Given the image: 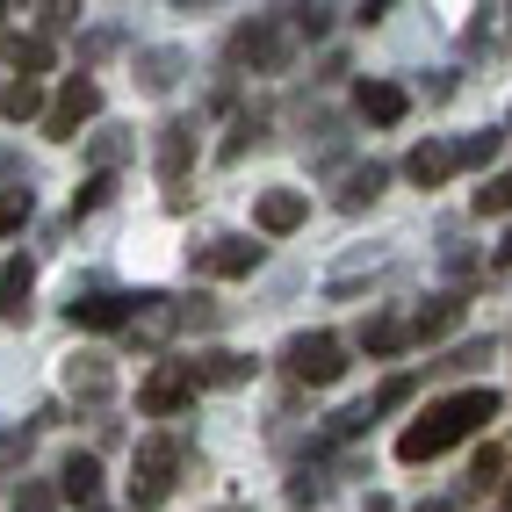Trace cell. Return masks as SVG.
<instances>
[{
    "label": "cell",
    "mask_w": 512,
    "mask_h": 512,
    "mask_svg": "<svg viewBox=\"0 0 512 512\" xmlns=\"http://www.w3.org/2000/svg\"><path fill=\"white\" fill-rule=\"evenodd\" d=\"M145 311V296H116V289H94V296H73V325H87V332H116V325H130Z\"/></svg>",
    "instance_id": "8"
},
{
    "label": "cell",
    "mask_w": 512,
    "mask_h": 512,
    "mask_svg": "<svg viewBox=\"0 0 512 512\" xmlns=\"http://www.w3.org/2000/svg\"><path fill=\"white\" fill-rule=\"evenodd\" d=\"M22 217H29V188L0 195V238H8V231H22Z\"/></svg>",
    "instance_id": "28"
},
{
    "label": "cell",
    "mask_w": 512,
    "mask_h": 512,
    "mask_svg": "<svg viewBox=\"0 0 512 512\" xmlns=\"http://www.w3.org/2000/svg\"><path fill=\"white\" fill-rule=\"evenodd\" d=\"M181 73H188L181 51H166V44H159V51H138V87H145V94H166Z\"/></svg>",
    "instance_id": "15"
},
{
    "label": "cell",
    "mask_w": 512,
    "mask_h": 512,
    "mask_svg": "<svg viewBox=\"0 0 512 512\" xmlns=\"http://www.w3.org/2000/svg\"><path fill=\"white\" fill-rule=\"evenodd\" d=\"M87 159L109 174V166H123L130 159V130H94V145H87Z\"/></svg>",
    "instance_id": "21"
},
{
    "label": "cell",
    "mask_w": 512,
    "mask_h": 512,
    "mask_svg": "<svg viewBox=\"0 0 512 512\" xmlns=\"http://www.w3.org/2000/svg\"><path fill=\"white\" fill-rule=\"evenodd\" d=\"M29 289H37V267H29V260H8V267H0V318H8V325L29 318Z\"/></svg>",
    "instance_id": "12"
},
{
    "label": "cell",
    "mask_w": 512,
    "mask_h": 512,
    "mask_svg": "<svg viewBox=\"0 0 512 512\" xmlns=\"http://www.w3.org/2000/svg\"><path fill=\"white\" fill-rule=\"evenodd\" d=\"M253 267H260V246L246 231H224L210 246H195V275H210V282H238V275H253Z\"/></svg>",
    "instance_id": "5"
},
{
    "label": "cell",
    "mask_w": 512,
    "mask_h": 512,
    "mask_svg": "<svg viewBox=\"0 0 512 512\" xmlns=\"http://www.w3.org/2000/svg\"><path fill=\"white\" fill-rule=\"evenodd\" d=\"M109 188H116L109 174H94L87 188H73V217H87V210H101V202H109Z\"/></svg>",
    "instance_id": "26"
},
{
    "label": "cell",
    "mask_w": 512,
    "mask_h": 512,
    "mask_svg": "<svg viewBox=\"0 0 512 512\" xmlns=\"http://www.w3.org/2000/svg\"><path fill=\"white\" fill-rule=\"evenodd\" d=\"M94 491H101V462H94V455H65V462H58V498L94 505Z\"/></svg>",
    "instance_id": "13"
},
{
    "label": "cell",
    "mask_w": 512,
    "mask_h": 512,
    "mask_svg": "<svg viewBox=\"0 0 512 512\" xmlns=\"http://www.w3.org/2000/svg\"><path fill=\"white\" fill-rule=\"evenodd\" d=\"M383 166H354V174H347V188H339V210H361V202H375V195H383Z\"/></svg>",
    "instance_id": "18"
},
{
    "label": "cell",
    "mask_w": 512,
    "mask_h": 512,
    "mask_svg": "<svg viewBox=\"0 0 512 512\" xmlns=\"http://www.w3.org/2000/svg\"><path fill=\"white\" fill-rule=\"evenodd\" d=\"M462 325V296H433V311L412 318V339H440V332H455Z\"/></svg>",
    "instance_id": "17"
},
{
    "label": "cell",
    "mask_w": 512,
    "mask_h": 512,
    "mask_svg": "<svg viewBox=\"0 0 512 512\" xmlns=\"http://www.w3.org/2000/svg\"><path fill=\"white\" fill-rule=\"evenodd\" d=\"M332 29V8H296V37H325Z\"/></svg>",
    "instance_id": "29"
},
{
    "label": "cell",
    "mask_w": 512,
    "mask_h": 512,
    "mask_svg": "<svg viewBox=\"0 0 512 512\" xmlns=\"http://www.w3.org/2000/svg\"><path fill=\"white\" fill-rule=\"evenodd\" d=\"M455 166H462V152H455V145H440V138H426V145H412V159H404V174H412L419 188H440V181L455 174Z\"/></svg>",
    "instance_id": "10"
},
{
    "label": "cell",
    "mask_w": 512,
    "mask_h": 512,
    "mask_svg": "<svg viewBox=\"0 0 512 512\" xmlns=\"http://www.w3.org/2000/svg\"><path fill=\"white\" fill-rule=\"evenodd\" d=\"M174 469H181V448H174V440H145V448H138V469H130V505L152 512L166 491H174Z\"/></svg>",
    "instance_id": "3"
},
{
    "label": "cell",
    "mask_w": 512,
    "mask_h": 512,
    "mask_svg": "<svg viewBox=\"0 0 512 512\" xmlns=\"http://www.w3.org/2000/svg\"><path fill=\"white\" fill-rule=\"evenodd\" d=\"M231 58L238 65H260V73H282V65H289V29L282 22H246L231 37Z\"/></svg>",
    "instance_id": "6"
},
{
    "label": "cell",
    "mask_w": 512,
    "mask_h": 512,
    "mask_svg": "<svg viewBox=\"0 0 512 512\" xmlns=\"http://www.w3.org/2000/svg\"><path fill=\"white\" fill-rule=\"evenodd\" d=\"M0 15H8V8H0Z\"/></svg>",
    "instance_id": "33"
},
{
    "label": "cell",
    "mask_w": 512,
    "mask_h": 512,
    "mask_svg": "<svg viewBox=\"0 0 512 512\" xmlns=\"http://www.w3.org/2000/svg\"><path fill=\"white\" fill-rule=\"evenodd\" d=\"M498 260H505V267H512V231H505V238H498Z\"/></svg>",
    "instance_id": "31"
},
{
    "label": "cell",
    "mask_w": 512,
    "mask_h": 512,
    "mask_svg": "<svg viewBox=\"0 0 512 512\" xmlns=\"http://www.w3.org/2000/svg\"><path fill=\"white\" fill-rule=\"evenodd\" d=\"M8 65H15L22 80L44 73V65H51V44H44V37H8Z\"/></svg>",
    "instance_id": "20"
},
{
    "label": "cell",
    "mask_w": 512,
    "mask_h": 512,
    "mask_svg": "<svg viewBox=\"0 0 512 512\" xmlns=\"http://www.w3.org/2000/svg\"><path fill=\"white\" fill-rule=\"evenodd\" d=\"M282 368L296 383H339V375H347V347H339L332 332H296L282 347Z\"/></svg>",
    "instance_id": "2"
},
{
    "label": "cell",
    "mask_w": 512,
    "mask_h": 512,
    "mask_svg": "<svg viewBox=\"0 0 512 512\" xmlns=\"http://www.w3.org/2000/svg\"><path fill=\"white\" fill-rule=\"evenodd\" d=\"M303 217H311V195H303V188H267V195L253 202V224H260L267 238H289Z\"/></svg>",
    "instance_id": "9"
},
{
    "label": "cell",
    "mask_w": 512,
    "mask_h": 512,
    "mask_svg": "<svg viewBox=\"0 0 512 512\" xmlns=\"http://www.w3.org/2000/svg\"><path fill=\"white\" fill-rule=\"evenodd\" d=\"M0 109H8V116H15V123H22V116H44V109H51V101H44V94H37V80H15V87H8V94H0Z\"/></svg>",
    "instance_id": "22"
},
{
    "label": "cell",
    "mask_w": 512,
    "mask_h": 512,
    "mask_svg": "<svg viewBox=\"0 0 512 512\" xmlns=\"http://www.w3.org/2000/svg\"><path fill=\"white\" fill-rule=\"evenodd\" d=\"M188 397H195V361H166V368H152V375H145V390H138V404H145L152 419L181 412Z\"/></svg>",
    "instance_id": "7"
},
{
    "label": "cell",
    "mask_w": 512,
    "mask_h": 512,
    "mask_svg": "<svg viewBox=\"0 0 512 512\" xmlns=\"http://www.w3.org/2000/svg\"><path fill=\"white\" fill-rule=\"evenodd\" d=\"M419 512H448V505H419Z\"/></svg>",
    "instance_id": "32"
},
{
    "label": "cell",
    "mask_w": 512,
    "mask_h": 512,
    "mask_svg": "<svg viewBox=\"0 0 512 512\" xmlns=\"http://www.w3.org/2000/svg\"><path fill=\"white\" fill-rule=\"evenodd\" d=\"M404 339H412V325H404V318H368V325H361V347H368V354H397Z\"/></svg>",
    "instance_id": "19"
},
{
    "label": "cell",
    "mask_w": 512,
    "mask_h": 512,
    "mask_svg": "<svg viewBox=\"0 0 512 512\" xmlns=\"http://www.w3.org/2000/svg\"><path fill=\"white\" fill-rule=\"evenodd\" d=\"M484 419H498V390H455V397H433L426 412L397 433V462H433V455H448L455 440L484 433Z\"/></svg>",
    "instance_id": "1"
},
{
    "label": "cell",
    "mask_w": 512,
    "mask_h": 512,
    "mask_svg": "<svg viewBox=\"0 0 512 512\" xmlns=\"http://www.w3.org/2000/svg\"><path fill=\"white\" fill-rule=\"evenodd\" d=\"M188 166H195V123H166V130H159V174L181 181Z\"/></svg>",
    "instance_id": "14"
},
{
    "label": "cell",
    "mask_w": 512,
    "mask_h": 512,
    "mask_svg": "<svg viewBox=\"0 0 512 512\" xmlns=\"http://www.w3.org/2000/svg\"><path fill=\"white\" fill-rule=\"evenodd\" d=\"M94 109H101V87H94L87 73H73V80L51 94V109H44V138H58V145H65V138H80V123H87Z\"/></svg>",
    "instance_id": "4"
},
{
    "label": "cell",
    "mask_w": 512,
    "mask_h": 512,
    "mask_svg": "<svg viewBox=\"0 0 512 512\" xmlns=\"http://www.w3.org/2000/svg\"><path fill=\"white\" fill-rule=\"evenodd\" d=\"M404 397H412V375H390L383 397H375V412H390V404H404Z\"/></svg>",
    "instance_id": "30"
},
{
    "label": "cell",
    "mask_w": 512,
    "mask_h": 512,
    "mask_svg": "<svg viewBox=\"0 0 512 512\" xmlns=\"http://www.w3.org/2000/svg\"><path fill=\"white\" fill-rule=\"evenodd\" d=\"M15 512H58V491L51 484H22L15 491Z\"/></svg>",
    "instance_id": "27"
},
{
    "label": "cell",
    "mask_w": 512,
    "mask_h": 512,
    "mask_svg": "<svg viewBox=\"0 0 512 512\" xmlns=\"http://www.w3.org/2000/svg\"><path fill=\"white\" fill-rule=\"evenodd\" d=\"M498 145H505L498 130H476V138H462L455 152H462V166H484V159H498Z\"/></svg>",
    "instance_id": "25"
},
{
    "label": "cell",
    "mask_w": 512,
    "mask_h": 512,
    "mask_svg": "<svg viewBox=\"0 0 512 512\" xmlns=\"http://www.w3.org/2000/svg\"><path fill=\"white\" fill-rule=\"evenodd\" d=\"M73 390H87V397H109V368H101L94 354H80V361H73Z\"/></svg>",
    "instance_id": "23"
},
{
    "label": "cell",
    "mask_w": 512,
    "mask_h": 512,
    "mask_svg": "<svg viewBox=\"0 0 512 512\" xmlns=\"http://www.w3.org/2000/svg\"><path fill=\"white\" fill-rule=\"evenodd\" d=\"M476 210H484V217H505V210H512V174H498V181L476 188Z\"/></svg>",
    "instance_id": "24"
},
{
    "label": "cell",
    "mask_w": 512,
    "mask_h": 512,
    "mask_svg": "<svg viewBox=\"0 0 512 512\" xmlns=\"http://www.w3.org/2000/svg\"><path fill=\"white\" fill-rule=\"evenodd\" d=\"M354 109H361L368 123H404V109H412V94H404V87H390V80H361Z\"/></svg>",
    "instance_id": "11"
},
{
    "label": "cell",
    "mask_w": 512,
    "mask_h": 512,
    "mask_svg": "<svg viewBox=\"0 0 512 512\" xmlns=\"http://www.w3.org/2000/svg\"><path fill=\"white\" fill-rule=\"evenodd\" d=\"M246 375H253V361L246 354H224V347L195 361V383H210V390H231V383H246Z\"/></svg>",
    "instance_id": "16"
}]
</instances>
